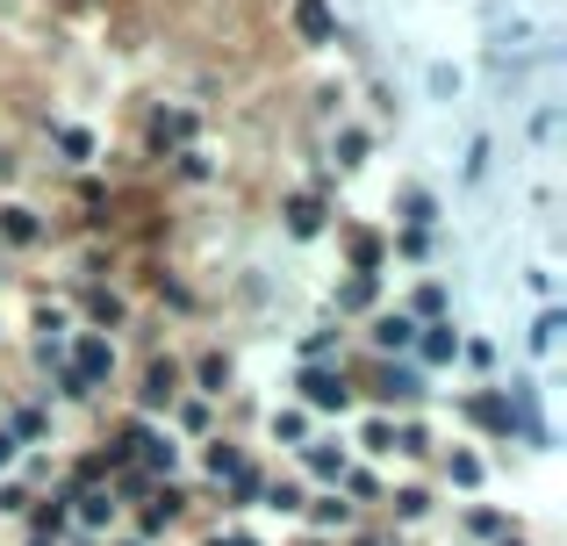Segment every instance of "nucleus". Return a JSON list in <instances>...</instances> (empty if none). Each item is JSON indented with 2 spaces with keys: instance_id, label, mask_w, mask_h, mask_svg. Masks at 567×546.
Instances as JSON below:
<instances>
[{
  "instance_id": "1",
  "label": "nucleus",
  "mask_w": 567,
  "mask_h": 546,
  "mask_svg": "<svg viewBox=\"0 0 567 546\" xmlns=\"http://www.w3.org/2000/svg\"><path fill=\"white\" fill-rule=\"evenodd\" d=\"M302 403L309 410H338V418H346V410H352L346 367H302Z\"/></svg>"
},
{
  "instance_id": "2",
  "label": "nucleus",
  "mask_w": 567,
  "mask_h": 546,
  "mask_svg": "<svg viewBox=\"0 0 567 546\" xmlns=\"http://www.w3.org/2000/svg\"><path fill=\"white\" fill-rule=\"evenodd\" d=\"M65 367L80 374V389L94 395V389H109V381H115V346H109L101 331H86V338H80V360H65Z\"/></svg>"
},
{
  "instance_id": "3",
  "label": "nucleus",
  "mask_w": 567,
  "mask_h": 546,
  "mask_svg": "<svg viewBox=\"0 0 567 546\" xmlns=\"http://www.w3.org/2000/svg\"><path fill=\"white\" fill-rule=\"evenodd\" d=\"M181 360H152L144 367V389H137V410H173L181 403Z\"/></svg>"
},
{
  "instance_id": "4",
  "label": "nucleus",
  "mask_w": 567,
  "mask_h": 546,
  "mask_svg": "<svg viewBox=\"0 0 567 546\" xmlns=\"http://www.w3.org/2000/svg\"><path fill=\"white\" fill-rule=\"evenodd\" d=\"M302 467H309V482H323V490H338V475L352 467L346 439H309V446H302Z\"/></svg>"
},
{
  "instance_id": "5",
  "label": "nucleus",
  "mask_w": 567,
  "mask_h": 546,
  "mask_svg": "<svg viewBox=\"0 0 567 546\" xmlns=\"http://www.w3.org/2000/svg\"><path fill=\"white\" fill-rule=\"evenodd\" d=\"M115 518H123V504H115V490H109V482H94V490H80V496H72V525H86V533H109Z\"/></svg>"
},
{
  "instance_id": "6",
  "label": "nucleus",
  "mask_w": 567,
  "mask_h": 546,
  "mask_svg": "<svg viewBox=\"0 0 567 546\" xmlns=\"http://www.w3.org/2000/svg\"><path fill=\"white\" fill-rule=\"evenodd\" d=\"M367 338H374V352H388V360H395V352L416 346V317H402V309H381V317L367 323Z\"/></svg>"
},
{
  "instance_id": "7",
  "label": "nucleus",
  "mask_w": 567,
  "mask_h": 546,
  "mask_svg": "<svg viewBox=\"0 0 567 546\" xmlns=\"http://www.w3.org/2000/svg\"><path fill=\"white\" fill-rule=\"evenodd\" d=\"M302 518L317 525V533H352V525H360V511H352L338 490H323V496H309V504H302Z\"/></svg>"
},
{
  "instance_id": "8",
  "label": "nucleus",
  "mask_w": 567,
  "mask_h": 546,
  "mask_svg": "<svg viewBox=\"0 0 567 546\" xmlns=\"http://www.w3.org/2000/svg\"><path fill=\"white\" fill-rule=\"evenodd\" d=\"M416 352H424V367H453V360H460V331H453V317L416 323Z\"/></svg>"
},
{
  "instance_id": "9",
  "label": "nucleus",
  "mask_w": 567,
  "mask_h": 546,
  "mask_svg": "<svg viewBox=\"0 0 567 546\" xmlns=\"http://www.w3.org/2000/svg\"><path fill=\"white\" fill-rule=\"evenodd\" d=\"M467 424H482L488 439H511V403H503V389H482V395H467Z\"/></svg>"
},
{
  "instance_id": "10",
  "label": "nucleus",
  "mask_w": 567,
  "mask_h": 546,
  "mask_svg": "<svg viewBox=\"0 0 567 546\" xmlns=\"http://www.w3.org/2000/svg\"><path fill=\"white\" fill-rule=\"evenodd\" d=\"M416 395H424V374H416V367H395V360H388V367H381V381H374V403L395 410V403H416Z\"/></svg>"
},
{
  "instance_id": "11",
  "label": "nucleus",
  "mask_w": 567,
  "mask_h": 546,
  "mask_svg": "<svg viewBox=\"0 0 567 546\" xmlns=\"http://www.w3.org/2000/svg\"><path fill=\"white\" fill-rule=\"evenodd\" d=\"M259 504L274 511V518H302V504H309V482L280 475V482H266V490H259Z\"/></svg>"
},
{
  "instance_id": "12",
  "label": "nucleus",
  "mask_w": 567,
  "mask_h": 546,
  "mask_svg": "<svg viewBox=\"0 0 567 546\" xmlns=\"http://www.w3.org/2000/svg\"><path fill=\"white\" fill-rule=\"evenodd\" d=\"M338 496H346L352 511H360V504H388V490H381L374 467H346V475H338Z\"/></svg>"
},
{
  "instance_id": "13",
  "label": "nucleus",
  "mask_w": 567,
  "mask_h": 546,
  "mask_svg": "<svg viewBox=\"0 0 567 546\" xmlns=\"http://www.w3.org/2000/svg\"><path fill=\"white\" fill-rule=\"evenodd\" d=\"M388 511H395V518H402V525H424V518H431V511H439V496H431V490H424V482H410V490H395V496H388Z\"/></svg>"
},
{
  "instance_id": "14",
  "label": "nucleus",
  "mask_w": 567,
  "mask_h": 546,
  "mask_svg": "<svg viewBox=\"0 0 567 546\" xmlns=\"http://www.w3.org/2000/svg\"><path fill=\"white\" fill-rule=\"evenodd\" d=\"M445 482H453V490H482V482H488V467H482V453H467V446H453V453H445Z\"/></svg>"
},
{
  "instance_id": "15",
  "label": "nucleus",
  "mask_w": 567,
  "mask_h": 546,
  "mask_svg": "<svg viewBox=\"0 0 567 546\" xmlns=\"http://www.w3.org/2000/svg\"><path fill=\"white\" fill-rule=\"evenodd\" d=\"M374 295H381L374 274H352L346 288H338V317H367V309H374Z\"/></svg>"
},
{
  "instance_id": "16",
  "label": "nucleus",
  "mask_w": 567,
  "mask_h": 546,
  "mask_svg": "<svg viewBox=\"0 0 567 546\" xmlns=\"http://www.w3.org/2000/svg\"><path fill=\"white\" fill-rule=\"evenodd\" d=\"M460 525H467V539H488V546L517 533V518H503V511H482V504H474V511H467V518H460Z\"/></svg>"
},
{
  "instance_id": "17",
  "label": "nucleus",
  "mask_w": 567,
  "mask_h": 546,
  "mask_svg": "<svg viewBox=\"0 0 567 546\" xmlns=\"http://www.w3.org/2000/svg\"><path fill=\"white\" fill-rule=\"evenodd\" d=\"M223 389H230V360H223V352H208V360L194 367V395H202V403H216Z\"/></svg>"
},
{
  "instance_id": "18",
  "label": "nucleus",
  "mask_w": 567,
  "mask_h": 546,
  "mask_svg": "<svg viewBox=\"0 0 567 546\" xmlns=\"http://www.w3.org/2000/svg\"><path fill=\"white\" fill-rule=\"evenodd\" d=\"M295 29H302L309 43H331V8H323V0H295Z\"/></svg>"
},
{
  "instance_id": "19",
  "label": "nucleus",
  "mask_w": 567,
  "mask_h": 546,
  "mask_svg": "<svg viewBox=\"0 0 567 546\" xmlns=\"http://www.w3.org/2000/svg\"><path fill=\"white\" fill-rule=\"evenodd\" d=\"M274 446H309V410H274Z\"/></svg>"
},
{
  "instance_id": "20",
  "label": "nucleus",
  "mask_w": 567,
  "mask_h": 546,
  "mask_svg": "<svg viewBox=\"0 0 567 546\" xmlns=\"http://www.w3.org/2000/svg\"><path fill=\"white\" fill-rule=\"evenodd\" d=\"M560 331H567V317H560V309H554V302H546V309H539V317H532V352H539V360H546V352H554V346H560Z\"/></svg>"
},
{
  "instance_id": "21",
  "label": "nucleus",
  "mask_w": 567,
  "mask_h": 546,
  "mask_svg": "<svg viewBox=\"0 0 567 546\" xmlns=\"http://www.w3.org/2000/svg\"><path fill=\"white\" fill-rule=\"evenodd\" d=\"M360 453L388 461V453H395V424H388V418H367V424H360Z\"/></svg>"
},
{
  "instance_id": "22",
  "label": "nucleus",
  "mask_w": 567,
  "mask_h": 546,
  "mask_svg": "<svg viewBox=\"0 0 567 546\" xmlns=\"http://www.w3.org/2000/svg\"><path fill=\"white\" fill-rule=\"evenodd\" d=\"M288 230H295V238H317V230H323V209L309 195H295L288 202Z\"/></svg>"
},
{
  "instance_id": "23",
  "label": "nucleus",
  "mask_w": 567,
  "mask_h": 546,
  "mask_svg": "<svg viewBox=\"0 0 567 546\" xmlns=\"http://www.w3.org/2000/svg\"><path fill=\"white\" fill-rule=\"evenodd\" d=\"M431 216H439V202H431L424 187H410V195H402V224H410V230H431Z\"/></svg>"
},
{
  "instance_id": "24",
  "label": "nucleus",
  "mask_w": 567,
  "mask_h": 546,
  "mask_svg": "<svg viewBox=\"0 0 567 546\" xmlns=\"http://www.w3.org/2000/svg\"><path fill=\"white\" fill-rule=\"evenodd\" d=\"M402 317H416V323H439V317H445V288H439V280H431V288H416V302L402 309Z\"/></svg>"
},
{
  "instance_id": "25",
  "label": "nucleus",
  "mask_w": 567,
  "mask_h": 546,
  "mask_svg": "<svg viewBox=\"0 0 567 546\" xmlns=\"http://www.w3.org/2000/svg\"><path fill=\"white\" fill-rule=\"evenodd\" d=\"M395 453H402V461H424V453H431V432H424V424H395Z\"/></svg>"
},
{
  "instance_id": "26",
  "label": "nucleus",
  "mask_w": 567,
  "mask_h": 546,
  "mask_svg": "<svg viewBox=\"0 0 567 546\" xmlns=\"http://www.w3.org/2000/svg\"><path fill=\"white\" fill-rule=\"evenodd\" d=\"M331 352H338V331H331V323H317V331L302 338V360L309 367H331Z\"/></svg>"
},
{
  "instance_id": "27",
  "label": "nucleus",
  "mask_w": 567,
  "mask_h": 546,
  "mask_svg": "<svg viewBox=\"0 0 567 546\" xmlns=\"http://www.w3.org/2000/svg\"><path fill=\"white\" fill-rule=\"evenodd\" d=\"M202 461H208V475H216V482H223V475H230V467H237V461H245V453H237V446H230V439H208V453H202Z\"/></svg>"
},
{
  "instance_id": "28",
  "label": "nucleus",
  "mask_w": 567,
  "mask_h": 546,
  "mask_svg": "<svg viewBox=\"0 0 567 546\" xmlns=\"http://www.w3.org/2000/svg\"><path fill=\"white\" fill-rule=\"evenodd\" d=\"M0 230H8L14 245H29V238H37V216H29V209H0Z\"/></svg>"
},
{
  "instance_id": "29",
  "label": "nucleus",
  "mask_w": 567,
  "mask_h": 546,
  "mask_svg": "<svg viewBox=\"0 0 567 546\" xmlns=\"http://www.w3.org/2000/svg\"><path fill=\"white\" fill-rule=\"evenodd\" d=\"M173 410H181V424H187V432H208V403H202V395H181Z\"/></svg>"
},
{
  "instance_id": "30",
  "label": "nucleus",
  "mask_w": 567,
  "mask_h": 546,
  "mask_svg": "<svg viewBox=\"0 0 567 546\" xmlns=\"http://www.w3.org/2000/svg\"><path fill=\"white\" fill-rule=\"evenodd\" d=\"M22 511H29V490L22 482H0V518H22Z\"/></svg>"
},
{
  "instance_id": "31",
  "label": "nucleus",
  "mask_w": 567,
  "mask_h": 546,
  "mask_svg": "<svg viewBox=\"0 0 567 546\" xmlns=\"http://www.w3.org/2000/svg\"><path fill=\"white\" fill-rule=\"evenodd\" d=\"M460 360L467 367H496V346H488V338H460Z\"/></svg>"
},
{
  "instance_id": "32",
  "label": "nucleus",
  "mask_w": 567,
  "mask_h": 546,
  "mask_svg": "<svg viewBox=\"0 0 567 546\" xmlns=\"http://www.w3.org/2000/svg\"><path fill=\"white\" fill-rule=\"evenodd\" d=\"M431 94L453 101V94H460V72H453V65H431Z\"/></svg>"
},
{
  "instance_id": "33",
  "label": "nucleus",
  "mask_w": 567,
  "mask_h": 546,
  "mask_svg": "<svg viewBox=\"0 0 567 546\" xmlns=\"http://www.w3.org/2000/svg\"><path fill=\"white\" fill-rule=\"evenodd\" d=\"M14 453H22V446H14V432L0 424V467H14Z\"/></svg>"
},
{
  "instance_id": "34",
  "label": "nucleus",
  "mask_w": 567,
  "mask_h": 546,
  "mask_svg": "<svg viewBox=\"0 0 567 546\" xmlns=\"http://www.w3.org/2000/svg\"><path fill=\"white\" fill-rule=\"evenodd\" d=\"M29 546H58V539H29Z\"/></svg>"
},
{
  "instance_id": "35",
  "label": "nucleus",
  "mask_w": 567,
  "mask_h": 546,
  "mask_svg": "<svg viewBox=\"0 0 567 546\" xmlns=\"http://www.w3.org/2000/svg\"><path fill=\"white\" fill-rule=\"evenodd\" d=\"M115 546H144V539H115Z\"/></svg>"
},
{
  "instance_id": "36",
  "label": "nucleus",
  "mask_w": 567,
  "mask_h": 546,
  "mask_svg": "<svg viewBox=\"0 0 567 546\" xmlns=\"http://www.w3.org/2000/svg\"><path fill=\"white\" fill-rule=\"evenodd\" d=\"M302 546H323V539H302Z\"/></svg>"
}]
</instances>
